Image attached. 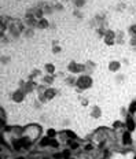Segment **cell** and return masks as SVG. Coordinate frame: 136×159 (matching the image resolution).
Wrapping results in <instances>:
<instances>
[{"mask_svg":"<svg viewBox=\"0 0 136 159\" xmlns=\"http://www.w3.org/2000/svg\"><path fill=\"white\" fill-rule=\"evenodd\" d=\"M126 129H128V132H132L135 129V122L131 117H128V119H126Z\"/></svg>","mask_w":136,"mask_h":159,"instance_id":"1","label":"cell"},{"mask_svg":"<svg viewBox=\"0 0 136 159\" xmlns=\"http://www.w3.org/2000/svg\"><path fill=\"white\" fill-rule=\"evenodd\" d=\"M122 140H124V144H129L131 143V132H125L122 136Z\"/></svg>","mask_w":136,"mask_h":159,"instance_id":"2","label":"cell"},{"mask_svg":"<svg viewBox=\"0 0 136 159\" xmlns=\"http://www.w3.org/2000/svg\"><path fill=\"white\" fill-rule=\"evenodd\" d=\"M129 113H136V102L131 103V106H129Z\"/></svg>","mask_w":136,"mask_h":159,"instance_id":"3","label":"cell"},{"mask_svg":"<svg viewBox=\"0 0 136 159\" xmlns=\"http://www.w3.org/2000/svg\"><path fill=\"white\" fill-rule=\"evenodd\" d=\"M62 155H63V159H69L70 158V151H63Z\"/></svg>","mask_w":136,"mask_h":159,"instance_id":"4","label":"cell"},{"mask_svg":"<svg viewBox=\"0 0 136 159\" xmlns=\"http://www.w3.org/2000/svg\"><path fill=\"white\" fill-rule=\"evenodd\" d=\"M66 134L69 137H71V138H76V133H73L71 130H66Z\"/></svg>","mask_w":136,"mask_h":159,"instance_id":"5","label":"cell"},{"mask_svg":"<svg viewBox=\"0 0 136 159\" xmlns=\"http://www.w3.org/2000/svg\"><path fill=\"white\" fill-rule=\"evenodd\" d=\"M47 134H48V137L51 138V137H54V136H55V130H54V129H49Z\"/></svg>","mask_w":136,"mask_h":159,"instance_id":"6","label":"cell"},{"mask_svg":"<svg viewBox=\"0 0 136 159\" xmlns=\"http://www.w3.org/2000/svg\"><path fill=\"white\" fill-rule=\"evenodd\" d=\"M76 148H78V144H77V143H73V144H71V149H76Z\"/></svg>","mask_w":136,"mask_h":159,"instance_id":"7","label":"cell"},{"mask_svg":"<svg viewBox=\"0 0 136 159\" xmlns=\"http://www.w3.org/2000/svg\"><path fill=\"white\" fill-rule=\"evenodd\" d=\"M47 70H48V71H54V67H52V66H47Z\"/></svg>","mask_w":136,"mask_h":159,"instance_id":"8","label":"cell"},{"mask_svg":"<svg viewBox=\"0 0 136 159\" xmlns=\"http://www.w3.org/2000/svg\"><path fill=\"white\" fill-rule=\"evenodd\" d=\"M15 159H25V158H22V156H21V158H15Z\"/></svg>","mask_w":136,"mask_h":159,"instance_id":"9","label":"cell"},{"mask_svg":"<svg viewBox=\"0 0 136 159\" xmlns=\"http://www.w3.org/2000/svg\"><path fill=\"white\" fill-rule=\"evenodd\" d=\"M44 159H48V158H44Z\"/></svg>","mask_w":136,"mask_h":159,"instance_id":"10","label":"cell"},{"mask_svg":"<svg viewBox=\"0 0 136 159\" xmlns=\"http://www.w3.org/2000/svg\"><path fill=\"white\" fill-rule=\"evenodd\" d=\"M135 159H136V156H135Z\"/></svg>","mask_w":136,"mask_h":159,"instance_id":"11","label":"cell"}]
</instances>
